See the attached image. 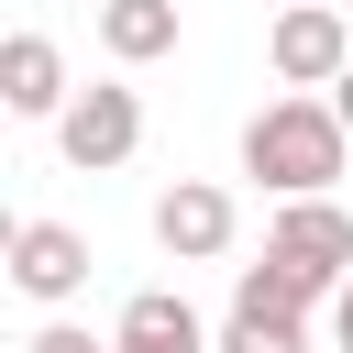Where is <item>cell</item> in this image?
<instances>
[{"mask_svg":"<svg viewBox=\"0 0 353 353\" xmlns=\"http://www.w3.org/2000/svg\"><path fill=\"white\" fill-rule=\"evenodd\" d=\"M265 55H276L287 88H331V77L353 66V11H331V0H287L276 33H265Z\"/></svg>","mask_w":353,"mask_h":353,"instance_id":"cell-3","label":"cell"},{"mask_svg":"<svg viewBox=\"0 0 353 353\" xmlns=\"http://www.w3.org/2000/svg\"><path fill=\"white\" fill-rule=\"evenodd\" d=\"M298 276H320L331 298H342V276H353V210L320 188V199H276V232H265Z\"/></svg>","mask_w":353,"mask_h":353,"instance_id":"cell-4","label":"cell"},{"mask_svg":"<svg viewBox=\"0 0 353 353\" xmlns=\"http://www.w3.org/2000/svg\"><path fill=\"white\" fill-rule=\"evenodd\" d=\"M77 88H66V55H55V33H11L0 44V110H22V121H55Z\"/></svg>","mask_w":353,"mask_h":353,"instance_id":"cell-7","label":"cell"},{"mask_svg":"<svg viewBox=\"0 0 353 353\" xmlns=\"http://www.w3.org/2000/svg\"><path fill=\"white\" fill-rule=\"evenodd\" d=\"M99 44H110L121 66L176 55V0H99Z\"/></svg>","mask_w":353,"mask_h":353,"instance_id":"cell-9","label":"cell"},{"mask_svg":"<svg viewBox=\"0 0 353 353\" xmlns=\"http://www.w3.org/2000/svg\"><path fill=\"white\" fill-rule=\"evenodd\" d=\"M309 298H331V287H320V276H298L276 243H265V265H243V276H232V309H276V320H309Z\"/></svg>","mask_w":353,"mask_h":353,"instance_id":"cell-10","label":"cell"},{"mask_svg":"<svg viewBox=\"0 0 353 353\" xmlns=\"http://www.w3.org/2000/svg\"><path fill=\"white\" fill-rule=\"evenodd\" d=\"M232 232H243V210H232V188H210V176H176V188L154 199V243H165L176 265L232 254Z\"/></svg>","mask_w":353,"mask_h":353,"instance_id":"cell-5","label":"cell"},{"mask_svg":"<svg viewBox=\"0 0 353 353\" xmlns=\"http://www.w3.org/2000/svg\"><path fill=\"white\" fill-rule=\"evenodd\" d=\"M342 154H353V132H342L331 88H287V99H265L243 121V176L276 188V199H320L342 176Z\"/></svg>","mask_w":353,"mask_h":353,"instance_id":"cell-1","label":"cell"},{"mask_svg":"<svg viewBox=\"0 0 353 353\" xmlns=\"http://www.w3.org/2000/svg\"><path fill=\"white\" fill-rule=\"evenodd\" d=\"M331 110H342V132H353V66H342V77H331Z\"/></svg>","mask_w":353,"mask_h":353,"instance_id":"cell-14","label":"cell"},{"mask_svg":"<svg viewBox=\"0 0 353 353\" xmlns=\"http://www.w3.org/2000/svg\"><path fill=\"white\" fill-rule=\"evenodd\" d=\"M22 353H110V342H88V331H77V320H44V331H33V342H22Z\"/></svg>","mask_w":353,"mask_h":353,"instance_id":"cell-12","label":"cell"},{"mask_svg":"<svg viewBox=\"0 0 353 353\" xmlns=\"http://www.w3.org/2000/svg\"><path fill=\"white\" fill-rule=\"evenodd\" d=\"M221 353H309V331L276 320V309H232L221 320Z\"/></svg>","mask_w":353,"mask_h":353,"instance_id":"cell-11","label":"cell"},{"mask_svg":"<svg viewBox=\"0 0 353 353\" xmlns=\"http://www.w3.org/2000/svg\"><path fill=\"white\" fill-rule=\"evenodd\" d=\"M11 287L22 298H77L88 287V232H66V221H11Z\"/></svg>","mask_w":353,"mask_h":353,"instance_id":"cell-6","label":"cell"},{"mask_svg":"<svg viewBox=\"0 0 353 353\" xmlns=\"http://www.w3.org/2000/svg\"><path fill=\"white\" fill-rule=\"evenodd\" d=\"M331 342L353 353V276H342V298H331Z\"/></svg>","mask_w":353,"mask_h":353,"instance_id":"cell-13","label":"cell"},{"mask_svg":"<svg viewBox=\"0 0 353 353\" xmlns=\"http://www.w3.org/2000/svg\"><path fill=\"white\" fill-rule=\"evenodd\" d=\"M55 143H66L77 176H110V165L143 143V99H132L121 77H99V88H77V99L55 110Z\"/></svg>","mask_w":353,"mask_h":353,"instance_id":"cell-2","label":"cell"},{"mask_svg":"<svg viewBox=\"0 0 353 353\" xmlns=\"http://www.w3.org/2000/svg\"><path fill=\"white\" fill-rule=\"evenodd\" d=\"M110 353H210V331H199V309H188L176 287H143V298L121 309Z\"/></svg>","mask_w":353,"mask_h":353,"instance_id":"cell-8","label":"cell"}]
</instances>
